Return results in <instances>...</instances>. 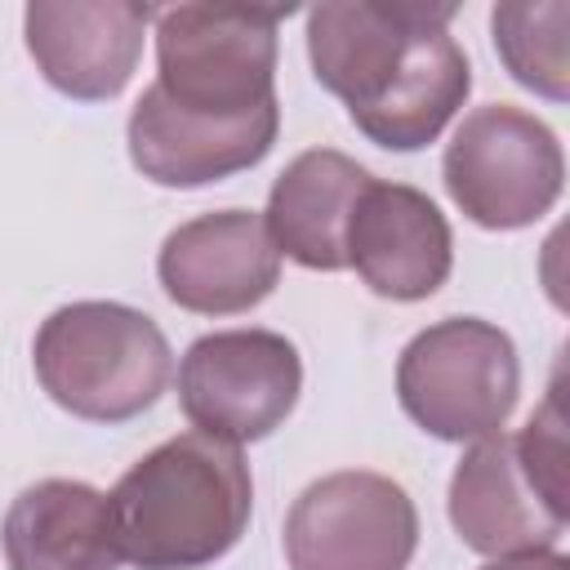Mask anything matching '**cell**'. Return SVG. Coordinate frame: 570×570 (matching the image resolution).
Listing matches in <instances>:
<instances>
[{
  "label": "cell",
  "mask_w": 570,
  "mask_h": 570,
  "mask_svg": "<svg viewBox=\"0 0 570 570\" xmlns=\"http://www.w3.org/2000/svg\"><path fill=\"white\" fill-rule=\"evenodd\" d=\"M459 4L334 0L307 9L316 80L347 102L352 125L392 151L428 147L472 89V67L450 36Z\"/></svg>",
  "instance_id": "cell-1"
},
{
  "label": "cell",
  "mask_w": 570,
  "mask_h": 570,
  "mask_svg": "<svg viewBox=\"0 0 570 570\" xmlns=\"http://www.w3.org/2000/svg\"><path fill=\"white\" fill-rule=\"evenodd\" d=\"M107 503L120 561L138 570H196L245 534L254 481L236 445L183 432L142 454Z\"/></svg>",
  "instance_id": "cell-2"
},
{
  "label": "cell",
  "mask_w": 570,
  "mask_h": 570,
  "mask_svg": "<svg viewBox=\"0 0 570 570\" xmlns=\"http://www.w3.org/2000/svg\"><path fill=\"white\" fill-rule=\"evenodd\" d=\"M36 379L76 419L125 423L160 401L174 352L160 325L125 303H67L36 330Z\"/></svg>",
  "instance_id": "cell-3"
},
{
  "label": "cell",
  "mask_w": 570,
  "mask_h": 570,
  "mask_svg": "<svg viewBox=\"0 0 570 570\" xmlns=\"http://www.w3.org/2000/svg\"><path fill=\"white\" fill-rule=\"evenodd\" d=\"M285 13L254 4L156 9V89L200 116H245L276 102V27Z\"/></svg>",
  "instance_id": "cell-4"
},
{
  "label": "cell",
  "mask_w": 570,
  "mask_h": 570,
  "mask_svg": "<svg viewBox=\"0 0 570 570\" xmlns=\"http://www.w3.org/2000/svg\"><path fill=\"white\" fill-rule=\"evenodd\" d=\"M521 392L512 338L481 316H450L419 330L396 361L401 410L441 441L494 436Z\"/></svg>",
  "instance_id": "cell-5"
},
{
  "label": "cell",
  "mask_w": 570,
  "mask_h": 570,
  "mask_svg": "<svg viewBox=\"0 0 570 570\" xmlns=\"http://www.w3.org/2000/svg\"><path fill=\"white\" fill-rule=\"evenodd\" d=\"M441 174L450 200L476 227L517 232L557 205L566 156L539 116L512 102H485L459 120Z\"/></svg>",
  "instance_id": "cell-6"
},
{
  "label": "cell",
  "mask_w": 570,
  "mask_h": 570,
  "mask_svg": "<svg viewBox=\"0 0 570 570\" xmlns=\"http://www.w3.org/2000/svg\"><path fill=\"white\" fill-rule=\"evenodd\" d=\"M303 392L298 347L276 330H218L187 347L178 405L196 432L245 445L276 432Z\"/></svg>",
  "instance_id": "cell-7"
},
{
  "label": "cell",
  "mask_w": 570,
  "mask_h": 570,
  "mask_svg": "<svg viewBox=\"0 0 570 570\" xmlns=\"http://www.w3.org/2000/svg\"><path fill=\"white\" fill-rule=\"evenodd\" d=\"M414 548V499L383 472H330L285 517L289 570H405Z\"/></svg>",
  "instance_id": "cell-8"
},
{
  "label": "cell",
  "mask_w": 570,
  "mask_h": 570,
  "mask_svg": "<svg viewBox=\"0 0 570 570\" xmlns=\"http://www.w3.org/2000/svg\"><path fill=\"white\" fill-rule=\"evenodd\" d=\"M165 294L200 316H232L263 303L281 281V249L254 209H218L174 227L156 258Z\"/></svg>",
  "instance_id": "cell-9"
},
{
  "label": "cell",
  "mask_w": 570,
  "mask_h": 570,
  "mask_svg": "<svg viewBox=\"0 0 570 570\" xmlns=\"http://www.w3.org/2000/svg\"><path fill=\"white\" fill-rule=\"evenodd\" d=\"M151 18L156 9L134 0H36L22 31L27 53L58 94L102 102L129 85Z\"/></svg>",
  "instance_id": "cell-10"
},
{
  "label": "cell",
  "mask_w": 570,
  "mask_h": 570,
  "mask_svg": "<svg viewBox=\"0 0 570 570\" xmlns=\"http://www.w3.org/2000/svg\"><path fill=\"white\" fill-rule=\"evenodd\" d=\"M570 508L552 499L521 463L517 436H481L450 476V521L481 557L552 552Z\"/></svg>",
  "instance_id": "cell-11"
},
{
  "label": "cell",
  "mask_w": 570,
  "mask_h": 570,
  "mask_svg": "<svg viewBox=\"0 0 570 570\" xmlns=\"http://www.w3.org/2000/svg\"><path fill=\"white\" fill-rule=\"evenodd\" d=\"M281 129V107L267 102L245 116H200L174 107L156 85L129 111V160L160 187H205L258 165Z\"/></svg>",
  "instance_id": "cell-12"
},
{
  "label": "cell",
  "mask_w": 570,
  "mask_h": 570,
  "mask_svg": "<svg viewBox=\"0 0 570 570\" xmlns=\"http://www.w3.org/2000/svg\"><path fill=\"white\" fill-rule=\"evenodd\" d=\"M450 263L454 236L445 214L419 187L370 178L347 227V267L383 298L419 303L445 285Z\"/></svg>",
  "instance_id": "cell-13"
},
{
  "label": "cell",
  "mask_w": 570,
  "mask_h": 570,
  "mask_svg": "<svg viewBox=\"0 0 570 570\" xmlns=\"http://www.w3.org/2000/svg\"><path fill=\"white\" fill-rule=\"evenodd\" d=\"M370 169L334 147H312L294 156L267 196V236L272 245L312 272L347 267V227L361 191L370 187Z\"/></svg>",
  "instance_id": "cell-14"
},
{
  "label": "cell",
  "mask_w": 570,
  "mask_h": 570,
  "mask_svg": "<svg viewBox=\"0 0 570 570\" xmlns=\"http://www.w3.org/2000/svg\"><path fill=\"white\" fill-rule=\"evenodd\" d=\"M9 570H116L111 503L85 481H36L27 485L0 525Z\"/></svg>",
  "instance_id": "cell-15"
},
{
  "label": "cell",
  "mask_w": 570,
  "mask_h": 570,
  "mask_svg": "<svg viewBox=\"0 0 570 570\" xmlns=\"http://www.w3.org/2000/svg\"><path fill=\"white\" fill-rule=\"evenodd\" d=\"M490 31H494V49L517 85H525L552 102H561L570 94V53H566L570 4L566 0L494 4Z\"/></svg>",
  "instance_id": "cell-16"
},
{
  "label": "cell",
  "mask_w": 570,
  "mask_h": 570,
  "mask_svg": "<svg viewBox=\"0 0 570 570\" xmlns=\"http://www.w3.org/2000/svg\"><path fill=\"white\" fill-rule=\"evenodd\" d=\"M481 570H570L561 552H521V557H494Z\"/></svg>",
  "instance_id": "cell-17"
}]
</instances>
